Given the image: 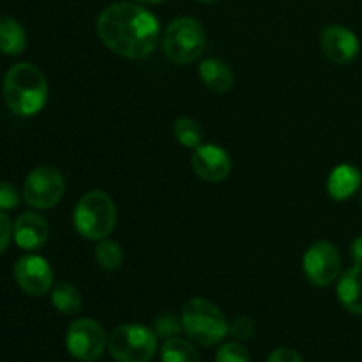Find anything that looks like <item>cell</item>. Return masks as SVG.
Instances as JSON below:
<instances>
[{
    "label": "cell",
    "mask_w": 362,
    "mask_h": 362,
    "mask_svg": "<svg viewBox=\"0 0 362 362\" xmlns=\"http://www.w3.org/2000/svg\"><path fill=\"white\" fill-rule=\"evenodd\" d=\"M95 260H98V264L101 265L105 271H117V269H120L124 260L122 247L117 243H113V240H99L98 247H95Z\"/></svg>",
    "instance_id": "44dd1931"
},
{
    "label": "cell",
    "mask_w": 362,
    "mask_h": 362,
    "mask_svg": "<svg viewBox=\"0 0 362 362\" xmlns=\"http://www.w3.org/2000/svg\"><path fill=\"white\" fill-rule=\"evenodd\" d=\"M27 48V34L18 20L11 16H0V53L16 57Z\"/></svg>",
    "instance_id": "e0dca14e"
},
{
    "label": "cell",
    "mask_w": 362,
    "mask_h": 362,
    "mask_svg": "<svg viewBox=\"0 0 362 362\" xmlns=\"http://www.w3.org/2000/svg\"><path fill=\"white\" fill-rule=\"evenodd\" d=\"M303 269L306 278L317 286H329L339 278L341 258L334 244L329 240H318L311 244L303 258Z\"/></svg>",
    "instance_id": "9c48e42d"
},
{
    "label": "cell",
    "mask_w": 362,
    "mask_h": 362,
    "mask_svg": "<svg viewBox=\"0 0 362 362\" xmlns=\"http://www.w3.org/2000/svg\"><path fill=\"white\" fill-rule=\"evenodd\" d=\"M267 362H304V359L297 350L290 349V346H281L269 356Z\"/></svg>",
    "instance_id": "484cf974"
},
{
    "label": "cell",
    "mask_w": 362,
    "mask_h": 362,
    "mask_svg": "<svg viewBox=\"0 0 362 362\" xmlns=\"http://www.w3.org/2000/svg\"><path fill=\"white\" fill-rule=\"evenodd\" d=\"M338 300L346 311L362 315V267L354 265L338 278Z\"/></svg>",
    "instance_id": "5bb4252c"
},
{
    "label": "cell",
    "mask_w": 362,
    "mask_h": 362,
    "mask_svg": "<svg viewBox=\"0 0 362 362\" xmlns=\"http://www.w3.org/2000/svg\"><path fill=\"white\" fill-rule=\"evenodd\" d=\"M180 331H182V318L175 317L173 313H163L161 317H158L154 324V332L159 338H173Z\"/></svg>",
    "instance_id": "7402d4cb"
},
{
    "label": "cell",
    "mask_w": 362,
    "mask_h": 362,
    "mask_svg": "<svg viewBox=\"0 0 362 362\" xmlns=\"http://www.w3.org/2000/svg\"><path fill=\"white\" fill-rule=\"evenodd\" d=\"M198 73H200L205 87L209 90L216 92V94L228 92L233 87V81H235V74H233L232 67L219 59H205L200 64Z\"/></svg>",
    "instance_id": "2e32d148"
},
{
    "label": "cell",
    "mask_w": 362,
    "mask_h": 362,
    "mask_svg": "<svg viewBox=\"0 0 362 362\" xmlns=\"http://www.w3.org/2000/svg\"><path fill=\"white\" fill-rule=\"evenodd\" d=\"M11 235H13V226H11L9 218L4 211H0V253L6 251V247L9 246Z\"/></svg>",
    "instance_id": "4316f807"
},
{
    "label": "cell",
    "mask_w": 362,
    "mask_h": 362,
    "mask_svg": "<svg viewBox=\"0 0 362 362\" xmlns=\"http://www.w3.org/2000/svg\"><path fill=\"white\" fill-rule=\"evenodd\" d=\"M161 362H200V354L193 343L173 336L163 343Z\"/></svg>",
    "instance_id": "d6986e66"
},
{
    "label": "cell",
    "mask_w": 362,
    "mask_h": 362,
    "mask_svg": "<svg viewBox=\"0 0 362 362\" xmlns=\"http://www.w3.org/2000/svg\"><path fill=\"white\" fill-rule=\"evenodd\" d=\"M362 184V173L352 165H338L327 179V193L332 200L345 202L349 200Z\"/></svg>",
    "instance_id": "9a60e30c"
},
{
    "label": "cell",
    "mask_w": 362,
    "mask_h": 362,
    "mask_svg": "<svg viewBox=\"0 0 362 362\" xmlns=\"http://www.w3.org/2000/svg\"><path fill=\"white\" fill-rule=\"evenodd\" d=\"M66 179L55 166H37L27 175L23 184V200L28 207L48 211L53 209L64 197Z\"/></svg>",
    "instance_id": "52a82bcc"
},
{
    "label": "cell",
    "mask_w": 362,
    "mask_h": 362,
    "mask_svg": "<svg viewBox=\"0 0 362 362\" xmlns=\"http://www.w3.org/2000/svg\"><path fill=\"white\" fill-rule=\"evenodd\" d=\"M350 257H352L354 265L362 267V235L354 239L352 246H350Z\"/></svg>",
    "instance_id": "83f0119b"
},
{
    "label": "cell",
    "mask_w": 362,
    "mask_h": 362,
    "mask_svg": "<svg viewBox=\"0 0 362 362\" xmlns=\"http://www.w3.org/2000/svg\"><path fill=\"white\" fill-rule=\"evenodd\" d=\"M198 2H204V4H212V2H218V0H198Z\"/></svg>",
    "instance_id": "f546056e"
},
{
    "label": "cell",
    "mask_w": 362,
    "mask_h": 362,
    "mask_svg": "<svg viewBox=\"0 0 362 362\" xmlns=\"http://www.w3.org/2000/svg\"><path fill=\"white\" fill-rule=\"evenodd\" d=\"M216 362H251V356L240 343H225L216 354Z\"/></svg>",
    "instance_id": "603a6c76"
},
{
    "label": "cell",
    "mask_w": 362,
    "mask_h": 362,
    "mask_svg": "<svg viewBox=\"0 0 362 362\" xmlns=\"http://www.w3.org/2000/svg\"><path fill=\"white\" fill-rule=\"evenodd\" d=\"M193 172L205 182H221L230 175L232 159L228 152L214 144L198 145L191 156Z\"/></svg>",
    "instance_id": "7c38bea8"
},
{
    "label": "cell",
    "mask_w": 362,
    "mask_h": 362,
    "mask_svg": "<svg viewBox=\"0 0 362 362\" xmlns=\"http://www.w3.org/2000/svg\"><path fill=\"white\" fill-rule=\"evenodd\" d=\"M52 303L62 315H78L81 310V293L71 283L60 281L52 288Z\"/></svg>",
    "instance_id": "ac0fdd59"
},
{
    "label": "cell",
    "mask_w": 362,
    "mask_h": 362,
    "mask_svg": "<svg viewBox=\"0 0 362 362\" xmlns=\"http://www.w3.org/2000/svg\"><path fill=\"white\" fill-rule=\"evenodd\" d=\"M20 205V193L11 182L0 180V211H13Z\"/></svg>",
    "instance_id": "d4e9b609"
},
{
    "label": "cell",
    "mask_w": 362,
    "mask_h": 362,
    "mask_svg": "<svg viewBox=\"0 0 362 362\" xmlns=\"http://www.w3.org/2000/svg\"><path fill=\"white\" fill-rule=\"evenodd\" d=\"M108 352L117 362H151L158 352V334L140 324H124L108 336Z\"/></svg>",
    "instance_id": "8992f818"
},
{
    "label": "cell",
    "mask_w": 362,
    "mask_h": 362,
    "mask_svg": "<svg viewBox=\"0 0 362 362\" xmlns=\"http://www.w3.org/2000/svg\"><path fill=\"white\" fill-rule=\"evenodd\" d=\"M361 205H362V189H361Z\"/></svg>",
    "instance_id": "4dcf8cb0"
},
{
    "label": "cell",
    "mask_w": 362,
    "mask_h": 362,
    "mask_svg": "<svg viewBox=\"0 0 362 362\" xmlns=\"http://www.w3.org/2000/svg\"><path fill=\"white\" fill-rule=\"evenodd\" d=\"M14 243L27 251L41 250L49 237L48 221L37 212H23L18 216L13 226Z\"/></svg>",
    "instance_id": "4fadbf2b"
},
{
    "label": "cell",
    "mask_w": 362,
    "mask_h": 362,
    "mask_svg": "<svg viewBox=\"0 0 362 362\" xmlns=\"http://www.w3.org/2000/svg\"><path fill=\"white\" fill-rule=\"evenodd\" d=\"M182 329L194 343L212 346L228 334L223 311L207 299H191L182 308Z\"/></svg>",
    "instance_id": "277c9868"
},
{
    "label": "cell",
    "mask_w": 362,
    "mask_h": 362,
    "mask_svg": "<svg viewBox=\"0 0 362 362\" xmlns=\"http://www.w3.org/2000/svg\"><path fill=\"white\" fill-rule=\"evenodd\" d=\"M2 94L14 115L32 117L41 112L48 101V81L34 64H14L4 76Z\"/></svg>",
    "instance_id": "7a4b0ae2"
},
{
    "label": "cell",
    "mask_w": 362,
    "mask_h": 362,
    "mask_svg": "<svg viewBox=\"0 0 362 362\" xmlns=\"http://www.w3.org/2000/svg\"><path fill=\"white\" fill-rule=\"evenodd\" d=\"M173 134H175V140L187 148H197L202 141V127L198 126L197 120L189 117H179L175 120Z\"/></svg>",
    "instance_id": "ffe728a7"
},
{
    "label": "cell",
    "mask_w": 362,
    "mask_h": 362,
    "mask_svg": "<svg viewBox=\"0 0 362 362\" xmlns=\"http://www.w3.org/2000/svg\"><path fill=\"white\" fill-rule=\"evenodd\" d=\"M163 53L173 64H193L200 59L207 46L205 30L194 18L180 16L170 21L163 34Z\"/></svg>",
    "instance_id": "5b68a950"
},
{
    "label": "cell",
    "mask_w": 362,
    "mask_h": 362,
    "mask_svg": "<svg viewBox=\"0 0 362 362\" xmlns=\"http://www.w3.org/2000/svg\"><path fill=\"white\" fill-rule=\"evenodd\" d=\"M228 334L239 341H246V339L253 338L255 334V322L247 317H237L228 324Z\"/></svg>",
    "instance_id": "cb8c5ba5"
},
{
    "label": "cell",
    "mask_w": 362,
    "mask_h": 362,
    "mask_svg": "<svg viewBox=\"0 0 362 362\" xmlns=\"http://www.w3.org/2000/svg\"><path fill=\"white\" fill-rule=\"evenodd\" d=\"M14 279L27 296L41 297L53 288V269L39 255H25L14 265Z\"/></svg>",
    "instance_id": "30bf717a"
},
{
    "label": "cell",
    "mask_w": 362,
    "mask_h": 362,
    "mask_svg": "<svg viewBox=\"0 0 362 362\" xmlns=\"http://www.w3.org/2000/svg\"><path fill=\"white\" fill-rule=\"evenodd\" d=\"M115 204L101 189H92L78 200L73 212L76 232L88 240H103L115 228Z\"/></svg>",
    "instance_id": "3957f363"
},
{
    "label": "cell",
    "mask_w": 362,
    "mask_h": 362,
    "mask_svg": "<svg viewBox=\"0 0 362 362\" xmlns=\"http://www.w3.org/2000/svg\"><path fill=\"white\" fill-rule=\"evenodd\" d=\"M95 30L113 53L129 60H144L158 45L159 21L141 4L115 2L99 14Z\"/></svg>",
    "instance_id": "6da1fadb"
},
{
    "label": "cell",
    "mask_w": 362,
    "mask_h": 362,
    "mask_svg": "<svg viewBox=\"0 0 362 362\" xmlns=\"http://www.w3.org/2000/svg\"><path fill=\"white\" fill-rule=\"evenodd\" d=\"M134 2H138V4H159V2H163V0H134Z\"/></svg>",
    "instance_id": "f1b7e54d"
},
{
    "label": "cell",
    "mask_w": 362,
    "mask_h": 362,
    "mask_svg": "<svg viewBox=\"0 0 362 362\" xmlns=\"http://www.w3.org/2000/svg\"><path fill=\"white\" fill-rule=\"evenodd\" d=\"M322 53L338 66L352 62L359 55L361 42L350 28L343 25H327L320 34Z\"/></svg>",
    "instance_id": "8fae6325"
},
{
    "label": "cell",
    "mask_w": 362,
    "mask_h": 362,
    "mask_svg": "<svg viewBox=\"0 0 362 362\" xmlns=\"http://www.w3.org/2000/svg\"><path fill=\"white\" fill-rule=\"evenodd\" d=\"M108 346L105 329L94 318H78L67 327L66 349L80 362H94Z\"/></svg>",
    "instance_id": "ba28073f"
}]
</instances>
